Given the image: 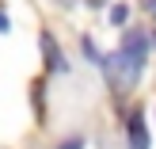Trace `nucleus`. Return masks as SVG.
<instances>
[{
	"label": "nucleus",
	"mask_w": 156,
	"mask_h": 149,
	"mask_svg": "<svg viewBox=\"0 0 156 149\" xmlns=\"http://www.w3.org/2000/svg\"><path fill=\"white\" fill-rule=\"evenodd\" d=\"M103 73H107V80H111V84H114L118 92H129V88H133L137 80H141L145 65H141L137 58H129V54H126V50L118 46V50H114L111 58H103Z\"/></svg>",
	"instance_id": "f257e3e1"
},
{
	"label": "nucleus",
	"mask_w": 156,
	"mask_h": 149,
	"mask_svg": "<svg viewBox=\"0 0 156 149\" xmlns=\"http://www.w3.org/2000/svg\"><path fill=\"white\" fill-rule=\"evenodd\" d=\"M126 134H129V149H149V126H145V115L141 111H129Z\"/></svg>",
	"instance_id": "f03ea898"
},
{
	"label": "nucleus",
	"mask_w": 156,
	"mask_h": 149,
	"mask_svg": "<svg viewBox=\"0 0 156 149\" xmlns=\"http://www.w3.org/2000/svg\"><path fill=\"white\" fill-rule=\"evenodd\" d=\"M42 54H46V65H50L53 73H61V69H65V58H61V50H57V42H53L50 31H42Z\"/></svg>",
	"instance_id": "7ed1b4c3"
},
{
	"label": "nucleus",
	"mask_w": 156,
	"mask_h": 149,
	"mask_svg": "<svg viewBox=\"0 0 156 149\" xmlns=\"http://www.w3.org/2000/svg\"><path fill=\"white\" fill-rule=\"evenodd\" d=\"M126 15H129L126 4H114V8H111V23H114V27H122V23H126Z\"/></svg>",
	"instance_id": "20e7f679"
},
{
	"label": "nucleus",
	"mask_w": 156,
	"mask_h": 149,
	"mask_svg": "<svg viewBox=\"0 0 156 149\" xmlns=\"http://www.w3.org/2000/svg\"><path fill=\"white\" fill-rule=\"evenodd\" d=\"M84 54H88L91 61H99V65H103V58H99V50H95V42H91V38H84Z\"/></svg>",
	"instance_id": "39448f33"
},
{
	"label": "nucleus",
	"mask_w": 156,
	"mask_h": 149,
	"mask_svg": "<svg viewBox=\"0 0 156 149\" xmlns=\"http://www.w3.org/2000/svg\"><path fill=\"white\" fill-rule=\"evenodd\" d=\"M61 149H84V142H80V138H69V142L61 145Z\"/></svg>",
	"instance_id": "423d86ee"
},
{
	"label": "nucleus",
	"mask_w": 156,
	"mask_h": 149,
	"mask_svg": "<svg viewBox=\"0 0 156 149\" xmlns=\"http://www.w3.org/2000/svg\"><path fill=\"white\" fill-rule=\"evenodd\" d=\"M8 27H12V23H8V15L0 12V31H8Z\"/></svg>",
	"instance_id": "0eeeda50"
},
{
	"label": "nucleus",
	"mask_w": 156,
	"mask_h": 149,
	"mask_svg": "<svg viewBox=\"0 0 156 149\" xmlns=\"http://www.w3.org/2000/svg\"><path fill=\"white\" fill-rule=\"evenodd\" d=\"M149 15H152V19H156V0H149Z\"/></svg>",
	"instance_id": "6e6552de"
}]
</instances>
